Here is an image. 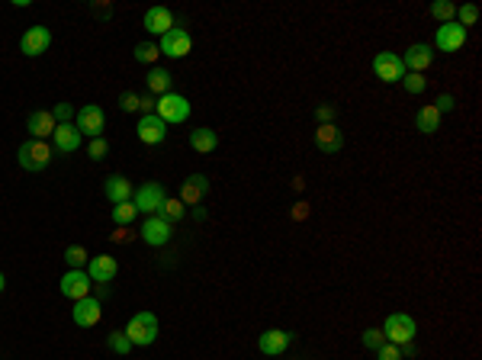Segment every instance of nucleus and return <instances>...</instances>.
Wrapping results in <instances>:
<instances>
[{
  "instance_id": "ddd939ff",
  "label": "nucleus",
  "mask_w": 482,
  "mask_h": 360,
  "mask_svg": "<svg viewBox=\"0 0 482 360\" xmlns=\"http://www.w3.org/2000/svg\"><path fill=\"white\" fill-rule=\"evenodd\" d=\"M466 36H469V32L463 29L456 19H453V23H441V26H437L434 45H437L441 51H460L463 45H466Z\"/></svg>"
},
{
  "instance_id": "a19ab883",
  "label": "nucleus",
  "mask_w": 482,
  "mask_h": 360,
  "mask_svg": "<svg viewBox=\"0 0 482 360\" xmlns=\"http://www.w3.org/2000/svg\"><path fill=\"white\" fill-rule=\"evenodd\" d=\"M315 119H318V126L321 122H334V106H328V103L325 106H318L315 109Z\"/></svg>"
},
{
  "instance_id": "b1692460",
  "label": "nucleus",
  "mask_w": 482,
  "mask_h": 360,
  "mask_svg": "<svg viewBox=\"0 0 482 360\" xmlns=\"http://www.w3.org/2000/svg\"><path fill=\"white\" fill-rule=\"evenodd\" d=\"M216 145H219V135H216V129H193L190 132V148L193 151H199V154H209V151H216Z\"/></svg>"
},
{
  "instance_id": "6ab92c4d",
  "label": "nucleus",
  "mask_w": 482,
  "mask_h": 360,
  "mask_svg": "<svg viewBox=\"0 0 482 360\" xmlns=\"http://www.w3.org/2000/svg\"><path fill=\"white\" fill-rule=\"evenodd\" d=\"M26 129H29L32 139L45 141L58 129V122H55V116H51V109H32L29 119H26Z\"/></svg>"
},
{
  "instance_id": "7c9ffc66",
  "label": "nucleus",
  "mask_w": 482,
  "mask_h": 360,
  "mask_svg": "<svg viewBox=\"0 0 482 360\" xmlns=\"http://www.w3.org/2000/svg\"><path fill=\"white\" fill-rule=\"evenodd\" d=\"M431 16L441 19V23H453L456 6H453V4H447V0H437V4H431Z\"/></svg>"
},
{
  "instance_id": "20e7f679",
  "label": "nucleus",
  "mask_w": 482,
  "mask_h": 360,
  "mask_svg": "<svg viewBox=\"0 0 482 360\" xmlns=\"http://www.w3.org/2000/svg\"><path fill=\"white\" fill-rule=\"evenodd\" d=\"M383 334H386V341H389V344L408 347L411 341H415V334H418V325H415V319H411V315H405V312H392L389 319H386Z\"/></svg>"
},
{
  "instance_id": "423d86ee",
  "label": "nucleus",
  "mask_w": 482,
  "mask_h": 360,
  "mask_svg": "<svg viewBox=\"0 0 482 360\" xmlns=\"http://www.w3.org/2000/svg\"><path fill=\"white\" fill-rule=\"evenodd\" d=\"M161 55H171V58H186L193 51V36L184 29V26H174L171 32H164L158 42Z\"/></svg>"
},
{
  "instance_id": "dca6fc26",
  "label": "nucleus",
  "mask_w": 482,
  "mask_h": 360,
  "mask_svg": "<svg viewBox=\"0 0 482 360\" xmlns=\"http://www.w3.org/2000/svg\"><path fill=\"white\" fill-rule=\"evenodd\" d=\"M119 274V264H116V257L113 254H100V257H90L87 261V276H90V283H109L113 276Z\"/></svg>"
},
{
  "instance_id": "4be33fe9",
  "label": "nucleus",
  "mask_w": 482,
  "mask_h": 360,
  "mask_svg": "<svg viewBox=\"0 0 482 360\" xmlns=\"http://www.w3.org/2000/svg\"><path fill=\"white\" fill-rule=\"evenodd\" d=\"M206 193H209V180H206L203 174H190V177L184 180V186H180V196L177 199L184 206H196Z\"/></svg>"
},
{
  "instance_id": "aec40b11",
  "label": "nucleus",
  "mask_w": 482,
  "mask_h": 360,
  "mask_svg": "<svg viewBox=\"0 0 482 360\" xmlns=\"http://www.w3.org/2000/svg\"><path fill=\"white\" fill-rule=\"evenodd\" d=\"M103 196H106L113 206L132 199V180L122 177V174H109V177L103 180Z\"/></svg>"
},
{
  "instance_id": "5701e85b",
  "label": "nucleus",
  "mask_w": 482,
  "mask_h": 360,
  "mask_svg": "<svg viewBox=\"0 0 482 360\" xmlns=\"http://www.w3.org/2000/svg\"><path fill=\"white\" fill-rule=\"evenodd\" d=\"M141 26H145L148 32H154V36H164V32H171L174 26V13L167 10V6H151V10L145 13V19H141Z\"/></svg>"
},
{
  "instance_id": "f704fd0d",
  "label": "nucleus",
  "mask_w": 482,
  "mask_h": 360,
  "mask_svg": "<svg viewBox=\"0 0 482 360\" xmlns=\"http://www.w3.org/2000/svg\"><path fill=\"white\" fill-rule=\"evenodd\" d=\"M376 360H402V347H398V344H389V341H383V344L376 347Z\"/></svg>"
},
{
  "instance_id": "bb28decb",
  "label": "nucleus",
  "mask_w": 482,
  "mask_h": 360,
  "mask_svg": "<svg viewBox=\"0 0 482 360\" xmlns=\"http://www.w3.org/2000/svg\"><path fill=\"white\" fill-rule=\"evenodd\" d=\"M135 216H139V209H135L132 199H126V203H116V206H113V222L119 225V229H129V225L135 222Z\"/></svg>"
},
{
  "instance_id": "c03bdc74",
  "label": "nucleus",
  "mask_w": 482,
  "mask_h": 360,
  "mask_svg": "<svg viewBox=\"0 0 482 360\" xmlns=\"http://www.w3.org/2000/svg\"><path fill=\"white\" fill-rule=\"evenodd\" d=\"M4 286H6V280H4V274H0V293H4Z\"/></svg>"
},
{
  "instance_id": "37998d69",
  "label": "nucleus",
  "mask_w": 482,
  "mask_h": 360,
  "mask_svg": "<svg viewBox=\"0 0 482 360\" xmlns=\"http://www.w3.org/2000/svg\"><path fill=\"white\" fill-rule=\"evenodd\" d=\"M293 216H296V219H306V216H308V206H306V203H296Z\"/></svg>"
},
{
  "instance_id": "a211bd4d",
  "label": "nucleus",
  "mask_w": 482,
  "mask_h": 360,
  "mask_svg": "<svg viewBox=\"0 0 482 360\" xmlns=\"http://www.w3.org/2000/svg\"><path fill=\"white\" fill-rule=\"evenodd\" d=\"M289 344H293V334L283 331V328H267V331L257 338V347H261V354H267V357L283 354Z\"/></svg>"
},
{
  "instance_id": "c85d7f7f",
  "label": "nucleus",
  "mask_w": 482,
  "mask_h": 360,
  "mask_svg": "<svg viewBox=\"0 0 482 360\" xmlns=\"http://www.w3.org/2000/svg\"><path fill=\"white\" fill-rule=\"evenodd\" d=\"M158 55H161V51H158V45H154V42H139V45H135V61H141V64H151V68H154Z\"/></svg>"
},
{
  "instance_id": "c9c22d12",
  "label": "nucleus",
  "mask_w": 482,
  "mask_h": 360,
  "mask_svg": "<svg viewBox=\"0 0 482 360\" xmlns=\"http://www.w3.org/2000/svg\"><path fill=\"white\" fill-rule=\"evenodd\" d=\"M87 154L94 161H103L109 154V145H106V139H90V145H87Z\"/></svg>"
},
{
  "instance_id": "6e6552de",
  "label": "nucleus",
  "mask_w": 482,
  "mask_h": 360,
  "mask_svg": "<svg viewBox=\"0 0 482 360\" xmlns=\"http://www.w3.org/2000/svg\"><path fill=\"white\" fill-rule=\"evenodd\" d=\"M49 45H51L49 26H29V29L23 32V39H19V49H23L26 58H39L42 51H49Z\"/></svg>"
},
{
  "instance_id": "a878e982",
  "label": "nucleus",
  "mask_w": 482,
  "mask_h": 360,
  "mask_svg": "<svg viewBox=\"0 0 482 360\" xmlns=\"http://www.w3.org/2000/svg\"><path fill=\"white\" fill-rule=\"evenodd\" d=\"M441 119H443V116L437 113V109L428 103V106H421V109H418V116H415V126H418V132L431 135V132H437V129H441Z\"/></svg>"
},
{
  "instance_id": "58836bf2",
  "label": "nucleus",
  "mask_w": 482,
  "mask_h": 360,
  "mask_svg": "<svg viewBox=\"0 0 482 360\" xmlns=\"http://www.w3.org/2000/svg\"><path fill=\"white\" fill-rule=\"evenodd\" d=\"M431 106H434L437 109V113H450V109H453L456 106V100H453V96H450V94H441V96H437V103H431Z\"/></svg>"
},
{
  "instance_id": "f03ea898",
  "label": "nucleus",
  "mask_w": 482,
  "mask_h": 360,
  "mask_svg": "<svg viewBox=\"0 0 482 360\" xmlns=\"http://www.w3.org/2000/svg\"><path fill=\"white\" fill-rule=\"evenodd\" d=\"M154 116L158 119H164L167 126H177V122H186L190 119V100H186L184 94H164L158 96V103H154Z\"/></svg>"
},
{
  "instance_id": "412c9836",
  "label": "nucleus",
  "mask_w": 482,
  "mask_h": 360,
  "mask_svg": "<svg viewBox=\"0 0 482 360\" xmlns=\"http://www.w3.org/2000/svg\"><path fill=\"white\" fill-rule=\"evenodd\" d=\"M315 145H318V151L334 154L344 145V135H341V129L334 126V122H321V126L315 129Z\"/></svg>"
},
{
  "instance_id": "cd10ccee",
  "label": "nucleus",
  "mask_w": 482,
  "mask_h": 360,
  "mask_svg": "<svg viewBox=\"0 0 482 360\" xmlns=\"http://www.w3.org/2000/svg\"><path fill=\"white\" fill-rule=\"evenodd\" d=\"M64 261H68L71 270H84L90 261V254H87V248H81V244H71V248H64Z\"/></svg>"
},
{
  "instance_id": "ea45409f",
  "label": "nucleus",
  "mask_w": 482,
  "mask_h": 360,
  "mask_svg": "<svg viewBox=\"0 0 482 360\" xmlns=\"http://www.w3.org/2000/svg\"><path fill=\"white\" fill-rule=\"evenodd\" d=\"M119 106L126 109V113H135V109H139V96H135L132 90H129V94H122V96H119Z\"/></svg>"
},
{
  "instance_id": "2eb2a0df",
  "label": "nucleus",
  "mask_w": 482,
  "mask_h": 360,
  "mask_svg": "<svg viewBox=\"0 0 482 360\" xmlns=\"http://www.w3.org/2000/svg\"><path fill=\"white\" fill-rule=\"evenodd\" d=\"M135 135H139L145 145H161V141L167 139V122L158 119L154 113H148V116H141V119H139V126H135Z\"/></svg>"
},
{
  "instance_id": "4c0bfd02",
  "label": "nucleus",
  "mask_w": 482,
  "mask_h": 360,
  "mask_svg": "<svg viewBox=\"0 0 482 360\" xmlns=\"http://www.w3.org/2000/svg\"><path fill=\"white\" fill-rule=\"evenodd\" d=\"M360 338H363V344H366V347H373V351H376V347L386 341V334L379 331V328H366V331L360 334Z\"/></svg>"
},
{
  "instance_id": "e433bc0d",
  "label": "nucleus",
  "mask_w": 482,
  "mask_h": 360,
  "mask_svg": "<svg viewBox=\"0 0 482 360\" xmlns=\"http://www.w3.org/2000/svg\"><path fill=\"white\" fill-rule=\"evenodd\" d=\"M51 116H55L58 126H61V122H71V116H74V106H71V103H55V106H51Z\"/></svg>"
},
{
  "instance_id": "2f4dec72",
  "label": "nucleus",
  "mask_w": 482,
  "mask_h": 360,
  "mask_svg": "<svg viewBox=\"0 0 482 360\" xmlns=\"http://www.w3.org/2000/svg\"><path fill=\"white\" fill-rule=\"evenodd\" d=\"M476 19H479V6L476 4H463L456 6V23L466 29V26H476Z\"/></svg>"
},
{
  "instance_id": "f257e3e1",
  "label": "nucleus",
  "mask_w": 482,
  "mask_h": 360,
  "mask_svg": "<svg viewBox=\"0 0 482 360\" xmlns=\"http://www.w3.org/2000/svg\"><path fill=\"white\" fill-rule=\"evenodd\" d=\"M158 331H161L158 315L148 312V309L135 312L132 319H129V325H126V334H129V341H132V347H148V344H154Z\"/></svg>"
},
{
  "instance_id": "4468645a",
  "label": "nucleus",
  "mask_w": 482,
  "mask_h": 360,
  "mask_svg": "<svg viewBox=\"0 0 482 360\" xmlns=\"http://www.w3.org/2000/svg\"><path fill=\"white\" fill-rule=\"evenodd\" d=\"M81 141H84V135L77 132L74 122H61V126L51 132V148H55L58 154H74L77 148H81Z\"/></svg>"
},
{
  "instance_id": "72a5a7b5",
  "label": "nucleus",
  "mask_w": 482,
  "mask_h": 360,
  "mask_svg": "<svg viewBox=\"0 0 482 360\" xmlns=\"http://www.w3.org/2000/svg\"><path fill=\"white\" fill-rule=\"evenodd\" d=\"M402 87L408 90V94H424V87H428V77H424V74H411V71H405Z\"/></svg>"
},
{
  "instance_id": "7ed1b4c3",
  "label": "nucleus",
  "mask_w": 482,
  "mask_h": 360,
  "mask_svg": "<svg viewBox=\"0 0 482 360\" xmlns=\"http://www.w3.org/2000/svg\"><path fill=\"white\" fill-rule=\"evenodd\" d=\"M16 161H19V167L23 171H45L49 167V161H51V145L49 141H39V139H29V141H23L19 145V151H16Z\"/></svg>"
},
{
  "instance_id": "9b49d317",
  "label": "nucleus",
  "mask_w": 482,
  "mask_h": 360,
  "mask_svg": "<svg viewBox=\"0 0 482 360\" xmlns=\"http://www.w3.org/2000/svg\"><path fill=\"white\" fill-rule=\"evenodd\" d=\"M71 319H74L77 328H94L96 321L103 319V302L94 299V296H84V299L74 302V309H71Z\"/></svg>"
},
{
  "instance_id": "f8f14e48",
  "label": "nucleus",
  "mask_w": 482,
  "mask_h": 360,
  "mask_svg": "<svg viewBox=\"0 0 482 360\" xmlns=\"http://www.w3.org/2000/svg\"><path fill=\"white\" fill-rule=\"evenodd\" d=\"M90 276L87 270H68V274L58 280V289H61V296H68V299H84V296H90Z\"/></svg>"
},
{
  "instance_id": "473e14b6",
  "label": "nucleus",
  "mask_w": 482,
  "mask_h": 360,
  "mask_svg": "<svg viewBox=\"0 0 482 360\" xmlns=\"http://www.w3.org/2000/svg\"><path fill=\"white\" fill-rule=\"evenodd\" d=\"M106 344H109V351H116V354H129V351H132V341H129L126 331H109Z\"/></svg>"
},
{
  "instance_id": "0eeeda50",
  "label": "nucleus",
  "mask_w": 482,
  "mask_h": 360,
  "mask_svg": "<svg viewBox=\"0 0 482 360\" xmlns=\"http://www.w3.org/2000/svg\"><path fill=\"white\" fill-rule=\"evenodd\" d=\"M103 129H106V113H103L96 103L77 109V132L87 135V139H103Z\"/></svg>"
},
{
  "instance_id": "f3484780",
  "label": "nucleus",
  "mask_w": 482,
  "mask_h": 360,
  "mask_svg": "<svg viewBox=\"0 0 482 360\" xmlns=\"http://www.w3.org/2000/svg\"><path fill=\"white\" fill-rule=\"evenodd\" d=\"M431 61H434V49L424 45V42H415L402 58L405 71H411V74H424V71L431 68Z\"/></svg>"
},
{
  "instance_id": "9d476101",
  "label": "nucleus",
  "mask_w": 482,
  "mask_h": 360,
  "mask_svg": "<svg viewBox=\"0 0 482 360\" xmlns=\"http://www.w3.org/2000/svg\"><path fill=\"white\" fill-rule=\"evenodd\" d=\"M174 235V225L167 222L164 216H148L145 225H141V241L151 244V248H161V244H167Z\"/></svg>"
},
{
  "instance_id": "79ce46f5",
  "label": "nucleus",
  "mask_w": 482,
  "mask_h": 360,
  "mask_svg": "<svg viewBox=\"0 0 482 360\" xmlns=\"http://www.w3.org/2000/svg\"><path fill=\"white\" fill-rule=\"evenodd\" d=\"M154 103H158V96H139V109H141V116H148V113H154Z\"/></svg>"
},
{
  "instance_id": "393cba45",
  "label": "nucleus",
  "mask_w": 482,
  "mask_h": 360,
  "mask_svg": "<svg viewBox=\"0 0 482 360\" xmlns=\"http://www.w3.org/2000/svg\"><path fill=\"white\" fill-rule=\"evenodd\" d=\"M145 84H148V94H151V96L171 94V71H164V68H158V64H154V68L148 71Z\"/></svg>"
},
{
  "instance_id": "39448f33",
  "label": "nucleus",
  "mask_w": 482,
  "mask_h": 360,
  "mask_svg": "<svg viewBox=\"0 0 482 360\" xmlns=\"http://www.w3.org/2000/svg\"><path fill=\"white\" fill-rule=\"evenodd\" d=\"M164 199H167V190L161 184H141L139 190L132 193V203H135V209L139 212H145V216H158L161 212V206H164Z\"/></svg>"
},
{
  "instance_id": "1a4fd4ad",
  "label": "nucleus",
  "mask_w": 482,
  "mask_h": 360,
  "mask_svg": "<svg viewBox=\"0 0 482 360\" xmlns=\"http://www.w3.org/2000/svg\"><path fill=\"white\" fill-rule=\"evenodd\" d=\"M373 71H376L379 81L386 84H398L405 77V64H402V55H392V51H379L373 58Z\"/></svg>"
},
{
  "instance_id": "c756f323",
  "label": "nucleus",
  "mask_w": 482,
  "mask_h": 360,
  "mask_svg": "<svg viewBox=\"0 0 482 360\" xmlns=\"http://www.w3.org/2000/svg\"><path fill=\"white\" fill-rule=\"evenodd\" d=\"M184 212H186V206L180 203V199H164V206H161V212L158 216H164L167 222H180V219H184Z\"/></svg>"
}]
</instances>
